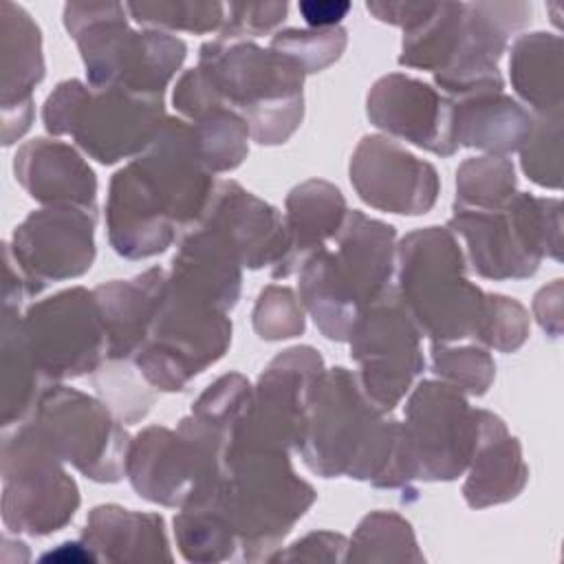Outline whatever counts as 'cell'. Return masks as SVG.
Listing matches in <instances>:
<instances>
[{
  "label": "cell",
  "instance_id": "cell-1",
  "mask_svg": "<svg viewBox=\"0 0 564 564\" xmlns=\"http://www.w3.org/2000/svg\"><path fill=\"white\" fill-rule=\"evenodd\" d=\"M214 189L192 123L167 117L154 141L110 178L106 227L112 249L128 260L163 253L178 229L200 220Z\"/></svg>",
  "mask_w": 564,
  "mask_h": 564
},
{
  "label": "cell",
  "instance_id": "cell-2",
  "mask_svg": "<svg viewBox=\"0 0 564 564\" xmlns=\"http://www.w3.org/2000/svg\"><path fill=\"white\" fill-rule=\"evenodd\" d=\"M297 452L322 478L348 476L379 489H408L416 480L403 423L375 408L344 366L317 379Z\"/></svg>",
  "mask_w": 564,
  "mask_h": 564
},
{
  "label": "cell",
  "instance_id": "cell-3",
  "mask_svg": "<svg viewBox=\"0 0 564 564\" xmlns=\"http://www.w3.org/2000/svg\"><path fill=\"white\" fill-rule=\"evenodd\" d=\"M335 249L315 251L300 269V302L319 333L330 341H348L366 306L386 289L397 267V231L392 225L348 209Z\"/></svg>",
  "mask_w": 564,
  "mask_h": 564
},
{
  "label": "cell",
  "instance_id": "cell-4",
  "mask_svg": "<svg viewBox=\"0 0 564 564\" xmlns=\"http://www.w3.org/2000/svg\"><path fill=\"white\" fill-rule=\"evenodd\" d=\"M196 496H207L223 511L240 557L260 562L280 549L317 494L295 474L289 452L227 449L223 474Z\"/></svg>",
  "mask_w": 564,
  "mask_h": 564
},
{
  "label": "cell",
  "instance_id": "cell-5",
  "mask_svg": "<svg viewBox=\"0 0 564 564\" xmlns=\"http://www.w3.org/2000/svg\"><path fill=\"white\" fill-rule=\"evenodd\" d=\"M64 26L75 40L93 90L119 88L163 97L187 55V44L165 31H134L121 2H68Z\"/></svg>",
  "mask_w": 564,
  "mask_h": 564
},
{
  "label": "cell",
  "instance_id": "cell-6",
  "mask_svg": "<svg viewBox=\"0 0 564 564\" xmlns=\"http://www.w3.org/2000/svg\"><path fill=\"white\" fill-rule=\"evenodd\" d=\"M397 293L432 341L476 337L487 293L467 278V260L447 227L410 231L397 245Z\"/></svg>",
  "mask_w": 564,
  "mask_h": 564
},
{
  "label": "cell",
  "instance_id": "cell-7",
  "mask_svg": "<svg viewBox=\"0 0 564 564\" xmlns=\"http://www.w3.org/2000/svg\"><path fill=\"white\" fill-rule=\"evenodd\" d=\"M198 68L225 106L242 115L256 143H284L300 128L306 73L291 57L251 40H212L198 51Z\"/></svg>",
  "mask_w": 564,
  "mask_h": 564
},
{
  "label": "cell",
  "instance_id": "cell-8",
  "mask_svg": "<svg viewBox=\"0 0 564 564\" xmlns=\"http://www.w3.org/2000/svg\"><path fill=\"white\" fill-rule=\"evenodd\" d=\"M447 229L465 240L471 269L487 280H524L544 256L562 258L560 198L516 192L500 209H454Z\"/></svg>",
  "mask_w": 564,
  "mask_h": 564
},
{
  "label": "cell",
  "instance_id": "cell-9",
  "mask_svg": "<svg viewBox=\"0 0 564 564\" xmlns=\"http://www.w3.org/2000/svg\"><path fill=\"white\" fill-rule=\"evenodd\" d=\"M165 119L163 97L119 88L93 90L79 79L59 82L42 108V121L51 134H70L88 156L104 165L139 156Z\"/></svg>",
  "mask_w": 564,
  "mask_h": 564
},
{
  "label": "cell",
  "instance_id": "cell-10",
  "mask_svg": "<svg viewBox=\"0 0 564 564\" xmlns=\"http://www.w3.org/2000/svg\"><path fill=\"white\" fill-rule=\"evenodd\" d=\"M231 344V319L200 293L170 280L148 337L134 352L139 375L159 392H181Z\"/></svg>",
  "mask_w": 564,
  "mask_h": 564
},
{
  "label": "cell",
  "instance_id": "cell-11",
  "mask_svg": "<svg viewBox=\"0 0 564 564\" xmlns=\"http://www.w3.org/2000/svg\"><path fill=\"white\" fill-rule=\"evenodd\" d=\"M231 436L189 412L176 430L150 425L130 438L126 478L148 502L183 507L225 467Z\"/></svg>",
  "mask_w": 564,
  "mask_h": 564
},
{
  "label": "cell",
  "instance_id": "cell-12",
  "mask_svg": "<svg viewBox=\"0 0 564 564\" xmlns=\"http://www.w3.org/2000/svg\"><path fill=\"white\" fill-rule=\"evenodd\" d=\"M26 421L59 460L86 478L119 482L126 476L130 436L104 401L55 383L42 390Z\"/></svg>",
  "mask_w": 564,
  "mask_h": 564
},
{
  "label": "cell",
  "instance_id": "cell-13",
  "mask_svg": "<svg viewBox=\"0 0 564 564\" xmlns=\"http://www.w3.org/2000/svg\"><path fill=\"white\" fill-rule=\"evenodd\" d=\"M79 509L77 482L31 421L2 438V522L13 533L51 535Z\"/></svg>",
  "mask_w": 564,
  "mask_h": 564
},
{
  "label": "cell",
  "instance_id": "cell-14",
  "mask_svg": "<svg viewBox=\"0 0 564 564\" xmlns=\"http://www.w3.org/2000/svg\"><path fill=\"white\" fill-rule=\"evenodd\" d=\"M421 330L394 286L386 289L357 317L348 344L359 366L357 381L368 401L390 412L423 372Z\"/></svg>",
  "mask_w": 564,
  "mask_h": 564
},
{
  "label": "cell",
  "instance_id": "cell-15",
  "mask_svg": "<svg viewBox=\"0 0 564 564\" xmlns=\"http://www.w3.org/2000/svg\"><path fill=\"white\" fill-rule=\"evenodd\" d=\"M324 370V359L311 346H293L273 357L258 377L227 449H297Z\"/></svg>",
  "mask_w": 564,
  "mask_h": 564
},
{
  "label": "cell",
  "instance_id": "cell-16",
  "mask_svg": "<svg viewBox=\"0 0 564 564\" xmlns=\"http://www.w3.org/2000/svg\"><path fill=\"white\" fill-rule=\"evenodd\" d=\"M403 434L416 480H454L474 454L478 410L454 386L425 379L408 397Z\"/></svg>",
  "mask_w": 564,
  "mask_h": 564
},
{
  "label": "cell",
  "instance_id": "cell-17",
  "mask_svg": "<svg viewBox=\"0 0 564 564\" xmlns=\"http://www.w3.org/2000/svg\"><path fill=\"white\" fill-rule=\"evenodd\" d=\"M35 361L48 381L93 375L106 361V328L95 293L64 289L31 304L22 315Z\"/></svg>",
  "mask_w": 564,
  "mask_h": 564
},
{
  "label": "cell",
  "instance_id": "cell-18",
  "mask_svg": "<svg viewBox=\"0 0 564 564\" xmlns=\"http://www.w3.org/2000/svg\"><path fill=\"white\" fill-rule=\"evenodd\" d=\"M97 214L77 207H42L31 212L4 242L22 271L31 297L51 282L84 275L95 260Z\"/></svg>",
  "mask_w": 564,
  "mask_h": 564
},
{
  "label": "cell",
  "instance_id": "cell-19",
  "mask_svg": "<svg viewBox=\"0 0 564 564\" xmlns=\"http://www.w3.org/2000/svg\"><path fill=\"white\" fill-rule=\"evenodd\" d=\"M348 174L366 205L390 214H427L441 192L438 172L432 163L379 134H366L357 143Z\"/></svg>",
  "mask_w": 564,
  "mask_h": 564
},
{
  "label": "cell",
  "instance_id": "cell-20",
  "mask_svg": "<svg viewBox=\"0 0 564 564\" xmlns=\"http://www.w3.org/2000/svg\"><path fill=\"white\" fill-rule=\"evenodd\" d=\"M366 112L375 128L432 154L452 156L458 150L452 97H443L416 77L390 73L377 79L368 93Z\"/></svg>",
  "mask_w": 564,
  "mask_h": 564
},
{
  "label": "cell",
  "instance_id": "cell-21",
  "mask_svg": "<svg viewBox=\"0 0 564 564\" xmlns=\"http://www.w3.org/2000/svg\"><path fill=\"white\" fill-rule=\"evenodd\" d=\"M531 2H465V37L454 62L434 75V82L449 97L482 90H502L505 79L498 62L509 37L531 20Z\"/></svg>",
  "mask_w": 564,
  "mask_h": 564
},
{
  "label": "cell",
  "instance_id": "cell-22",
  "mask_svg": "<svg viewBox=\"0 0 564 564\" xmlns=\"http://www.w3.org/2000/svg\"><path fill=\"white\" fill-rule=\"evenodd\" d=\"M198 225L209 229L247 269L275 267L284 251L280 212L236 181H220Z\"/></svg>",
  "mask_w": 564,
  "mask_h": 564
},
{
  "label": "cell",
  "instance_id": "cell-23",
  "mask_svg": "<svg viewBox=\"0 0 564 564\" xmlns=\"http://www.w3.org/2000/svg\"><path fill=\"white\" fill-rule=\"evenodd\" d=\"M0 70L2 145H11L31 128L33 88L44 79L40 26L11 0L0 2Z\"/></svg>",
  "mask_w": 564,
  "mask_h": 564
},
{
  "label": "cell",
  "instance_id": "cell-24",
  "mask_svg": "<svg viewBox=\"0 0 564 564\" xmlns=\"http://www.w3.org/2000/svg\"><path fill=\"white\" fill-rule=\"evenodd\" d=\"M22 189L44 207H77L97 214V178L84 156L55 139H31L13 156Z\"/></svg>",
  "mask_w": 564,
  "mask_h": 564
},
{
  "label": "cell",
  "instance_id": "cell-25",
  "mask_svg": "<svg viewBox=\"0 0 564 564\" xmlns=\"http://www.w3.org/2000/svg\"><path fill=\"white\" fill-rule=\"evenodd\" d=\"M348 207L339 187L328 181L311 178L295 185L286 196L284 214V251L271 275L284 280L302 269V264L328 240H335Z\"/></svg>",
  "mask_w": 564,
  "mask_h": 564
},
{
  "label": "cell",
  "instance_id": "cell-26",
  "mask_svg": "<svg viewBox=\"0 0 564 564\" xmlns=\"http://www.w3.org/2000/svg\"><path fill=\"white\" fill-rule=\"evenodd\" d=\"M465 471L463 498L471 509L509 502L529 480V467L518 438L489 410H478V438Z\"/></svg>",
  "mask_w": 564,
  "mask_h": 564
},
{
  "label": "cell",
  "instance_id": "cell-27",
  "mask_svg": "<svg viewBox=\"0 0 564 564\" xmlns=\"http://www.w3.org/2000/svg\"><path fill=\"white\" fill-rule=\"evenodd\" d=\"M165 284L167 271L152 267L132 280H112L93 289L106 328V361H132L148 337Z\"/></svg>",
  "mask_w": 564,
  "mask_h": 564
},
{
  "label": "cell",
  "instance_id": "cell-28",
  "mask_svg": "<svg viewBox=\"0 0 564 564\" xmlns=\"http://www.w3.org/2000/svg\"><path fill=\"white\" fill-rule=\"evenodd\" d=\"M456 145L505 156L522 148L533 128V115L505 90H482L452 97Z\"/></svg>",
  "mask_w": 564,
  "mask_h": 564
},
{
  "label": "cell",
  "instance_id": "cell-29",
  "mask_svg": "<svg viewBox=\"0 0 564 564\" xmlns=\"http://www.w3.org/2000/svg\"><path fill=\"white\" fill-rule=\"evenodd\" d=\"M84 544L106 562H172L165 522L119 505H99L88 513Z\"/></svg>",
  "mask_w": 564,
  "mask_h": 564
},
{
  "label": "cell",
  "instance_id": "cell-30",
  "mask_svg": "<svg viewBox=\"0 0 564 564\" xmlns=\"http://www.w3.org/2000/svg\"><path fill=\"white\" fill-rule=\"evenodd\" d=\"M564 55L560 35L535 31L520 35L511 46L509 77L518 97L533 115L562 112Z\"/></svg>",
  "mask_w": 564,
  "mask_h": 564
},
{
  "label": "cell",
  "instance_id": "cell-31",
  "mask_svg": "<svg viewBox=\"0 0 564 564\" xmlns=\"http://www.w3.org/2000/svg\"><path fill=\"white\" fill-rule=\"evenodd\" d=\"M0 357H2V392H0V421L2 427L24 423L37 399H40V377L42 370L31 350L29 337L24 333L20 308L2 306L0 326Z\"/></svg>",
  "mask_w": 564,
  "mask_h": 564
},
{
  "label": "cell",
  "instance_id": "cell-32",
  "mask_svg": "<svg viewBox=\"0 0 564 564\" xmlns=\"http://www.w3.org/2000/svg\"><path fill=\"white\" fill-rule=\"evenodd\" d=\"M465 37V2H434L430 15L403 31L399 64L430 73L445 70Z\"/></svg>",
  "mask_w": 564,
  "mask_h": 564
},
{
  "label": "cell",
  "instance_id": "cell-33",
  "mask_svg": "<svg viewBox=\"0 0 564 564\" xmlns=\"http://www.w3.org/2000/svg\"><path fill=\"white\" fill-rule=\"evenodd\" d=\"M174 535L187 562H223L238 551L227 518L207 496H194L181 507L174 518Z\"/></svg>",
  "mask_w": 564,
  "mask_h": 564
},
{
  "label": "cell",
  "instance_id": "cell-34",
  "mask_svg": "<svg viewBox=\"0 0 564 564\" xmlns=\"http://www.w3.org/2000/svg\"><path fill=\"white\" fill-rule=\"evenodd\" d=\"M346 562H425L414 531L394 511H372L355 529Z\"/></svg>",
  "mask_w": 564,
  "mask_h": 564
},
{
  "label": "cell",
  "instance_id": "cell-35",
  "mask_svg": "<svg viewBox=\"0 0 564 564\" xmlns=\"http://www.w3.org/2000/svg\"><path fill=\"white\" fill-rule=\"evenodd\" d=\"M516 170L505 156L467 159L456 170L454 209H500L516 196Z\"/></svg>",
  "mask_w": 564,
  "mask_h": 564
},
{
  "label": "cell",
  "instance_id": "cell-36",
  "mask_svg": "<svg viewBox=\"0 0 564 564\" xmlns=\"http://www.w3.org/2000/svg\"><path fill=\"white\" fill-rule=\"evenodd\" d=\"M198 154L212 174L236 170L249 152V126L229 106H218L192 123Z\"/></svg>",
  "mask_w": 564,
  "mask_h": 564
},
{
  "label": "cell",
  "instance_id": "cell-37",
  "mask_svg": "<svg viewBox=\"0 0 564 564\" xmlns=\"http://www.w3.org/2000/svg\"><path fill=\"white\" fill-rule=\"evenodd\" d=\"M126 11L137 24L154 31L212 33L225 22V4L216 0H159L126 2Z\"/></svg>",
  "mask_w": 564,
  "mask_h": 564
},
{
  "label": "cell",
  "instance_id": "cell-38",
  "mask_svg": "<svg viewBox=\"0 0 564 564\" xmlns=\"http://www.w3.org/2000/svg\"><path fill=\"white\" fill-rule=\"evenodd\" d=\"M430 352L432 372L463 394L480 397L494 383L496 364L482 346H449L432 341Z\"/></svg>",
  "mask_w": 564,
  "mask_h": 564
},
{
  "label": "cell",
  "instance_id": "cell-39",
  "mask_svg": "<svg viewBox=\"0 0 564 564\" xmlns=\"http://www.w3.org/2000/svg\"><path fill=\"white\" fill-rule=\"evenodd\" d=\"M522 172L540 187H562V112L533 115L529 139L520 148Z\"/></svg>",
  "mask_w": 564,
  "mask_h": 564
},
{
  "label": "cell",
  "instance_id": "cell-40",
  "mask_svg": "<svg viewBox=\"0 0 564 564\" xmlns=\"http://www.w3.org/2000/svg\"><path fill=\"white\" fill-rule=\"evenodd\" d=\"M346 42H348V35L344 26L282 29L271 37L269 48L291 57L308 75V73H319L330 64H335L341 57Z\"/></svg>",
  "mask_w": 564,
  "mask_h": 564
},
{
  "label": "cell",
  "instance_id": "cell-41",
  "mask_svg": "<svg viewBox=\"0 0 564 564\" xmlns=\"http://www.w3.org/2000/svg\"><path fill=\"white\" fill-rule=\"evenodd\" d=\"M130 361H104L93 375L101 401L115 412L121 423H134L143 419L154 403L152 386L139 375H132L126 366Z\"/></svg>",
  "mask_w": 564,
  "mask_h": 564
},
{
  "label": "cell",
  "instance_id": "cell-42",
  "mask_svg": "<svg viewBox=\"0 0 564 564\" xmlns=\"http://www.w3.org/2000/svg\"><path fill=\"white\" fill-rule=\"evenodd\" d=\"M251 392L253 386L245 375L227 372L200 392L192 405V414L231 436L251 401Z\"/></svg>",
  "mask_w": 564,
  "mask_h": 564
},
{
  "label": "cell",
  "instance_id": "cell-43",
  "mask_svg": "<svg viewBox=\"0 0 564 564\" xmlns=\"http://www.w3.org/2000/svg\"><path fill=\"white\" fill-rule=\"evenodd\" d=\"M253 330L264 341H282L304 333V306L293 289L269 284L260 291L253 306Z\"/></svg>",
  "mask_w": 564,
  "mask_h": 564
},
{
  "label": "cell",
  "instance_id": "cell-44",
  "mask_svg": "<svg viewBox=\"0 0 564 564\" xmlns=\"http://www.w3.org/2000/svg\"><path fill=\"white\" fill-rule=\"evenodd\" d=\"M527 337H529L527 308L513 297L487 293L485 315L474 339L500 352H516L527 341Z\"/></svg>",
  "mask_w": 564,
  "mask_h": 564
},
{
  "label": "cell",
  "instance_id": "cell-45",
  "mask_svg": "<svg viewBox=\"0 0 564 564\" xmlns=\"http://www.w3.org/2000/svg\"><path fill=\"white\" fill-rule=\"evenodd\" d=\"M289 4L282 2H229L225 4V22L218 31L220 42H238L260 37L286 18Z\"/></svg>",
  "mask_w": 564,
  "mask_h": 564
},
{
  "label": "cell",
  "instance_id": "cell-46",
  "mask_svg": "<svg viewBox=\"0 0 564 564\" xmlns=\"http://www.w3.org/2000/svg\"><path fill=\"white\" fill-rule=\"evenodd\" d=\"M172 104L183 115V119L189 123L198 121L209 110L225 106V101L218 97V93L214 90V86L209 84V79L205 77V73L198 66L185 70L178 77V82L174 86Z\"/></svg>",
  "mask_w": 564,
  "mask_h": 564
},
{
  "label": "cell",
  "instance_id": "cell-47",
  "mask_svg": "<svg viewBox=\"0 0 564 564\" xmlns=\"http://www.w3.org/2000/svg\"><path fill=\"white\" fill-rule=\"evenodd\" d=\"M348 540L333 531H313L295 540L286 551L273 553L271 562H346Z\"/></svg>",
  "mask_w": 564,
  "mask_h": 564
},
{
  "label": "cell",
  "instance_id": "cell-48",
  "mask_svg": "<svg viewBox=\"0 0 564 564\" xmlns=\"http://www.w3.org/2000/svg\"><path fill=\"white\" fill-rule=\"evenodd\" d=\"M366 9L379 20L394 26H401L403 31H410L419 22H423L430 11L434 9V2H408V0H370L366 2Z\"/></svg>",
  "mask_w": 564,
  "mask_h": 564
},
{
  "label": "cell",
  "instance_id": "cell-49",
  "mask_svg": "<svg viewBox=\"0 0 564 564\" xmlns=\"http://www.w3.org/2000/svg\"><path fill=\"white\" fill-rule=\"evenodd\" d=\"M533 315L546 335H562V280H553L538 291L533 297Z\"/></svg>",
  "mask_w": 564,
  "mask_h": 564
},
{
  "label": "cell",
  "instance_id": "cell-50",
  "mask_svg": "<svg viewBox=\"0 0 564 564\" xmlns=\"http://www.w3.org/2000/svg\"><path fill=\"white\" fill-rule=\"evenodd\" d=\"M300 15L308 24V29H330L339 26V22L350 11V2L346 0H302L297 4Z\"/></svg>",
  "mask_w": 564,
  "mask_h": 564
},
{
  "label": "cell",
  "instance_id": "cell-51",
  "mask_svg": "<svg viewBox=\"0 0 564 564\" xmlns=\"http://www.w3.org/2000/svg\"><path fill=\"white\" fill-rule=\"evenodd\" d=\"M42 560L44 562L46 560H70V562H86V560H90V562H95L97 555L82 540V542H64V544H59L57 551H51V553L42 555Z\"/></svg>",
  "mask_w": 564,
  "mask_h": 564
}]
</instances>
